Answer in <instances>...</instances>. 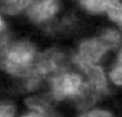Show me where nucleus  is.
<instances>
[{
	"label": "nucleus",
	"instance_id": "9",
	"mask_svg": "<svg viewBox=\"0 0 122 117\" xmlns=\"http://www.w3.org/2000/svg\"><path fill=\"white\" fill-rule=\"evenodd\" d=\"M111 82L118 87H122V47L116 54L115 61L109 73Z\"/></svg>",
	"mask_w": 122,
	"mask_h": 117
},
{
	"label": "nucleus",
	"instance_id": "8",
	"mask_svg": "<svg viewBox=\"0 0 122 117\" xmlns=\"http://www.w3.org/2000/svg\"><path fill=\"white\" fill-rule=\"evenodd\" d=\"M29 3L30 0H0V9L8 14H16Z\"/></svg>",
	"mask_w": 122,
	"mask_h": 117
},
{
	"label": "nucleus",
	"instance_id": "14",
	"mask_svg": "<svg viewBox=\"0 0 122 117\" xmlns=\"http://www.w3.org/2000/svg\"><path fill=\"white\" fill-rule=\"evenodd\" d=\"M4 27H5V25H4V21H3L2 19L0 18V30H3V29H4Z\"/></svg>",
	"mask_w": 122,
	"mask_h": 117
},
{
	"label": "nucleus",
	"instance_id": "1",
	"mask_svg": "<svg viewBox=\"0 0 122 117\" xmlns=\"http://www.w3.org/2000/svg\"><path fill=\"white\" fill-rule=\"evenodd\" d=\"M38 58L39 54L30 43L0 39V66L12 75L29 77L34 71Z\"/></svg>",
	"mask_w": 122,
	"mask_h": 117
},
{
	"label": "nucleus",
	"instance_id": "13",
	"mask_svg": "<svg viewBox=\"0 0 122 117\" xmlns=\"http://www.w3.org/2000/svg\"><path fill=\"white\" fill-rule=\"evenodd\" d=\"M23 117H44V116H43V115H39V114H38V113H30L26 115H24Z\"/></svg>",
	"mask_w": 122,
	"mask_h": 117
},
{
	"label": "nucleus",
	"instance_id": "4",
	"mask_svg": "<svg viewBox=\"0 0 122 117\" xmlns=\"http://www.w3.org/2000/svg\"><path fill=\"white\" fill-rule=\"evenodd\" d=\"M89 79V84L94 87L100 95H106L108 92V85L105 73L100 66L95 64L75 60Z\"/></svg>",
	"mask_w": 122,
	"mask_h": 117
},
{
	"label": "nucleus",
	"instance_id": "11",
	"mask_svg": "<svg viewBox=\"0 0 122 117\" xmlns=\"http://www.w3.org/2000/svg\"><path fill=\"white\" fill-rule=\"evenodd\" d=\"M80 117H115L111 111L104 109H95Z\"/></svg>",
	"mask_w": 122,
	"mask_h": 117
},
{
	"label": "nucleus",
	"instance_id": "7",
	"mask_svg": "<svg viewBox=\"0 0 122 117\" xmlns=\"http://www.w3.org/2000/svg\"><path fill=\"white\" fill-rule=\"evenodd\" d=\"M105 12L109 18L122 29V3L118 0H107Z\"/></svg>",
	"mask_w": 122,
	"mask_h": 117
},
{
	"label": "nucleus",
	"instance_id": "2",
	"mask_svg": "<svg viewBox=\"0 0 122 117\" xmlns=\"http://www.w3.org/2000/svg\"><path fill=\"white\" fill-rule=\"evenodd\" d=\"M121 43L122 37L118 31L107 29L102 32L100 37L82 43L80 48V54L75 57V60L96 64L110 50L120 47Z\"/></svg>",
	"mask_w": 122,
	"mask_h": 117
},
{
	"label": "nucleus",
	"instance_id": "12",
	"mask_svg": "<svg viewBox=\"0 0 122 117\" xmlns=\"http://www.w3.org/2000/svg\"><path fill=\"white\" fill-rule=\"evenodd\" d=\"M14 108L12 105H0V117H14Z\"/></svg>",
	"mask_w": 122,
	"mask_h": 117
},
{
	"label": "nucleus",
	"instance_id": "5",
	"mask_svg": "<svg viewBox=\"0 0 122 117\" xmlns=\"http://www.w3.org/2000/svg\"><path fill=\"white\" fill-rule=\"evenodd\" d=\"M57 9L56 0H37L29 8V15L32 20L41 22L50 19Z\"/></svg>",
	"mask_w": 122,
	"mask_h": 117
},
{
	"label": "nucleus",
	"instance_id": "3",
	"mask_svg": "<svg viewBox=\"0 0 122 117\" xmlns=\"http://www.w3.org/2000/svg\"><path fill=\"white\" fill-rule=\"evenodd\" d=\"M83 85L80 75L75 74H60L53 79V95L56 100L78 95Z\"/></svg>",
	"mask_w": 122,
	"mask_h": 117
},
{
	"label": "nucleus",
	"instance_id": "6",
	"mask_svg": "<svg viewBox=\"0 0 122 117\" xmlns=\"http://www.w3.org/2000/svg\"><path fill=\"white\" fill-rule=\"evenodd\" d=\"M26 104L30 108L38 110L40 113L44 114V115H47L48 117H60L53 109V107L42 99L37 98V97L29 98L26 100Z\"/></svg>",
	"mask_w": 122,
	"mask_h": 117
},
{
	"label": "nucleus",
	"instance_id": "10",
	"mask_svg": "<svg viewBox=\"0 0 122 117\" xmlns=\"http://www.w3.org/2000/svg\"><path fill=\"white\" fill-rule=\"evenodd\" d=\"M81 4L92 13H101L105 11L107 0H80Z\"/></svg>",
	"mask_w": 122,
	"mask_h": 117
}]
</instances>
